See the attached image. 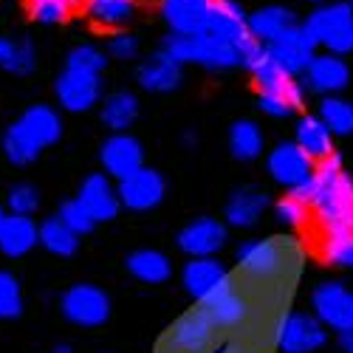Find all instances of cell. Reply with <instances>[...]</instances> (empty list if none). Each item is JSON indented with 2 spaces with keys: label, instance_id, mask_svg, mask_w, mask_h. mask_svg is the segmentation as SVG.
Returning <instances> with one entry per match:
<instances>
[{
  "label": "cell",
  "instance_id": "obj_1",
  "mask_svg": "<svg viewBox=\"0 0 353 353\" xmlns=\"http://www.w3.org/2000/svg\"><path fill=\"white\" fill-rule=\"evenodd\" d=\"M314 179H316V192L311 201V210L319 229L325 232V238L353 232V179L345 172L342 159L336 153L322 159L314 170Z\"/></svg>",
  "mask_w": 353,
  "mask_h": 353
},
{
  "label": "cell",
  "instance_id": "obj_2",
  "mask_svg": "<svg viewBox=\"0 0 353 353\" xmlns=\"http://www.w3.org/2000/svg\"><path fill=\"white\" fill-rule=\"evenodd\" d=\"M308 34L328 54L353 51V6L350 3H322L305 20Z\"/></svg>",
  "mask_w": 353,
  "mask_h": 353
},
{
  "label": "cell",
  "instance_id": "obj_3",
  "mask_svg": "<svg viewBox=\"0 0 353 353\" xmlns=\"http://www.w3.org/2000/svg\"><path fill=\"white\" fill-rule=\"evenodd\" d=\"M161 51L181 65L184 63H198V65H207V68H234V65H241L238 46L218 43L207 34H198V37L170 34V37H164Z\"/></svg>",
  "mask_w": 353,
  "mask_h": 353
},
{
  "label": "cell",
  "instance_id": "obj_4",
  "mask_svg": "<svg viewBox=\"0 0 353 353\" xmlns=\"http://www.w3.org/2000/svg\"><path fill=\"white\" fill-rule=\"evenodd\" d=\"M60 311L68 322H74L79 328H97L110 319V297L99 285L77 283L63 294Z\"/></svg>",
  "mask_w": 353,
  "mask_h": 353
},
{
  "label": "cell",
  "instance_id": "obj_5",
  "mask_svg": "<svg viewBox=\"0 0 353 353\" xmlns=\"http://www.w3.org/2000/svg\"><path fill=\"white\" fill-rule=\"evenodd\" d=\"M266 51L272 60L291 77H300L308 71V65L314 63L316 57V43L308 34L305 26L294 23L291 28H285L283 34H277L272 43H266Z\"/></svg>",
  "mask_w": 353,
  "mask_h": 353
},
{
  "label": "cell",
  "instance_id": "obj_6",
  "mask_svg": "<svg viewBox=\"0 0 353 353\" xmlns=\"http://www.w3.org/2000/svg\"><path fill=\"white\" fill-rule=\"evenodd\" d=\"M277 347L283 353H314L328 342L325 325L311 314H285L277 322Z\"/></svg>",
  "mask_w": 353,
  "mask_h": 353
},
{
  "label": "cell",
  "instance_id": "obj_7",
  "mask_svg": "<svg viewBox=\"0 0 353 353\" xmlns=\"http://www.w3.org/2000/svg\"><path fill=\"white\" fill-rule=\"evenodd\" d=\"M181 283H184L190 297H195L203 305H207L210 300H215L218 294L226 291L229 285H234L226 266L215 257H190V263L181 272Z\"/></svg>",
  "mask_w": 353,
  "mask_h": 353
},
{
  "label": "cell",
  "instance_id": "obj_8",
  "mask_svg": "<svg viewBox=\"0 0 353 353\" xmlns=\"http://www.w3.org/2000/svg\"><path fill=\"white\" fill-rule=\"evenodd\" d=\"M311 303H314L316 319L325 328L336 334L353 331V291H347L342 283H319L314 288Z\"/></svg>",
  "mask_w": 353,
  "mask_h": 353
},
{
  "label": "cell",
  "instance_id": "obj_9",
  "mask_svg": "<svg viewBox=\"0 0 353 353\" xmlns=\"http://www.w3.org/2000/svg\"><path fill=\"white\" fill-rule=\"evenodd\" d=\"M116 192H119L122 207H128V210H133V212H147V210H156L159 203L164 201L167 184H164V179H161L159 170H153V167H139L136 172H130L128 179L119 181Z\"/></svg>",
  "mask_w": 353,
  "mask_h": 353
},
{
  "label": "cell",
  "instance_id": "obj_10",
  "mask_svg": "<svg viewBox=\"0 0 353 353\" xmlns=\"http://www.w3.org/2000/svg\"><path fill=\"white\" fill-rule=\"evenodd\" d=\"M269 172H272V179L285 187V190H294V187H300L303 181H308L311 175H314V159L303 150V147L297 141H280L274 150L269 153Z\"/></svg>",
  "mask_w": 353,
  "mask_h": 353
},
{
  "label": "cell",
  "instance_id": "obj_11",
  "mask_svg": "<svg viewBox=\"0 0 353 353\" xmlns=\"http://www.w3.org/2000/svg\"><path fill=\"white\" fill-rule=\"evenodd\" d=\"M215 336V322L210 319V314L198 308V311H190L184 314L175 325L170 328L164 345L170 353H203L210 347Z\"/></svg>",
  "mask_w": 353,
  "mask_h": 353
},
{
  "label": "cell",
  "instance_id": "obj_12",
  "mask_svg": "<svg viewBox=\"0 0 353 353\" xmlns=\"http://www.w3.org/2000/svg\"><path fill=\"white\" fill-rule=\"evenodd\" d=\"M99 161L105 167V175L122 181V179H128L130 172H136L139 167H144L141 141L136 136H130V133H113L99 147Z\"/></svg>",
  "mask_w": 353,
  "mask_h": 353
},
{
  "label": "cell",
  "instance_id": "obj_13",
  "mask_svg": "<svg viewBox=\"0 0 353 353\" xmlns=\"http://www.w3.org/2000/svg\"><path fill=\"white\" fill-rule=\"evenodd\" d=\"M57 99L60 105L71 113H85L91 110L99 97H102V85H99V77L97 74H82V71H71L65 68L60 77H57Z\"/></svg>",
  "mask_w": 353,
  "mask_h": 353
},
{
  "label": "cell",
  "instance_id": "obj_14",
  "mask_svg": "<svg viewBox=\"0 0 353 353\" xmlns=\"http://www.w3.org/2000/svg\"><path fill=\"white\" fill-rule=\"evenodd\" d=\"M246 12L238 0H212V9L207 17V28L203 34L226 43V46H238L249 37V28H246Z\"/></svg>",
  "mask_w": 353,
  "mask_h": 353
},
{
  "label": "cell",
  "instance_id": "obj_15",
  "mask_svg": "<svg viewBox=\"0 0 353 353\" xmlns=\"http://www.w3.org/2000/svg\"><path fill=\"white\" fill-rule=\"evenodd\" d=\"M238 263L252 280H274L283 272V246L274 241H246L238 246Z\"/></svg>",
  "mask_w": 353,
  "mask_h": 353
},
{
  "label": "cell",
  "instance_id": "obj_16",
  "mask_svg": "<svg viewBox=\"0 0 353 353\" xmlns=\"http://www.w3.org/2000/svg\"><path fill=\"white\" fill-rule=\"evenodd\" d=\"M226 246V226L215 218H198L179 232V249L190 257H212Z\"/></svg>",
  "mask_w": 353,
  "mask_h": 353
},
{
  "label": "cell",
  "instance_id": "obj_17",
  "mask_svg": "<svg viewBox=\"0 0 353 353\" xmlns=\"http://www.w3.org/2000/svg\"><path fill=\"white\" fill-rule=\"evenodd\" d=\"M79 203L91 212V218L97 223L102 221H113L116 215H119V207H122V201H119V192H116V187L110 184V179L105 172H94V175H88V179L82 181L79 187Z\"/></svg>",
  "mask_w": 353,
  "mask_h": 353
},
{
  "label": "cell",
  "instance_id": "obj_18",
  "mask_svg": "<svg viewBox=\"0 0 353 353\" xmlns=\"http://www.w3.org/2000/svg\"><path fill=\"white\" fill-rule=\"evenodd\" d=\"M212 0H161V17L172 28V34L198 37L207 28Z\"/></svg>",
  "mask_w": 353,
  "mask_h": 353
},
{
  "label": "cell",
  "instance_id": "obj_19",
  "mask_svg": "<svg viewBox=\"0 0 353 353\" xmlns=\"http://www.w3.org/2000/svg\"><path fill=\"white\" fill-rule=\"evenodd\" d=\"M305 82L311 91L325 94V97H336L339 91H345L350 82V68L339 54H316L314 63L305 71Z\"/></svg>",
  "mask_w": 353,
  "mask_h": 353
},
{
  "label": "cell",
  "instance_id": "obj_20",
  "mask_svg": "<svg viewBox=\"0 0 353 353\" xmlns=\"http://www.w3.org/2000/svg\"><path fill=\"white\" fill-rule=\"evenodd\" d=\"M254 82L260 88V94H274V97H283L294 110L303 108V99H305V88L294 79L291 74H285L272 57H266L254 71Z\"/></svg>",
  "mask_w": 353,
  "mask_h": 353
},
{
  "label": "cell",
  "instance_id": "obj_21",
  "mask_svg": "<svg viewBox=\"0 0 353 353\" xmlns=\"http://www.w3.org/2000/svg\"><path fill=\"white\" fill-rule=\"evenodd\" d=\"M40 243V226L28 215H6L0 223V254L23 257Z\"/></svg>",
  "mask_w": 353,
  "mask_h": 353
},
{
  "label": "cell",
  "instance_id": "obj_22",
  "mask_svg": "<svg viewBox=\"0 0 353 353\" xmlns=\"http://www.w3.org/2000/svg\"><path fill=\"white\" fill-rule=\"evenodd\" d=\"M139 85L153 94L175 91V88L181 85V63H175L164 51L150 57V60L141 63V68H139Z\"/></svg>",
  "mask_w": 353,
  "mask_h": 353
},
{
  "label": "cell",
  "instance_id": "obj_23",
  "mask_svg": "<svg viewBox=\"0 0 353 353\" xmlns=\"http://www.w3.org/2000/svg\"><path fill=\"white\" fill-rule=\"evenodd\" d=\"M269 207V195L257 187H241L234 190L226 201V221L238 229H249L257 223L263 210Z\"/></svg>",
  "mask_w": 353,
  "mask_h": 353
},
{
  "label": "cell",
  "instance_id": "obj_24",
  "mask_svg": "<svg viewBox=\"0 0 353 353\" xmlns=\"http://www.w3.org/2000/svg\"><path fill=\"white\" fill-rule=\"evenodd\" d=\"M17 122L28 130V136H32L43 147V150H46V147H51L54 141H60V136H63L60 113H57L54 108H48V105H32Z\"/></svg>",
  "mask_w": 353,
  "mask_h": 353
},
{
  "label": "cell",
  "instance_id": "obj_25",
  "mask_svg": "<svg viewBox=\"0 0 353 353\" xmlns=\"http://www.w3.org/2000/svg\"><path fill=\"white\" fill-rule=\"evenodd\" d=\"M203 311L210 314L215 328H234L249 316V300H246V294H241L234 285H229L215 300H210L203 305Z\"/></svg>",
  "mask_w": 353,
  "mask_h": 353
},
{
  "label": "cell",
  "instance_id": "obj_26",
  "mask_svg": "<svg viewBox=\"0 0 353 353\" xmlns=\"http://www.w3.org/2000/svg\"><path fill=\"white\" fill-rule=\"evenodd\" d=\"M125 266L139 283H147V285H159V283L170 280V274H172L170 257L159 249H139V252L128 254Z\"/></svg>",
  "mask_w": 353,
  "mask_h": 353
},
{
  "label": "cell",
  "instance_id": "obj_27",
  "mask_svg": "<svg viewBox=\"0 0 353 353\" xmlns=\"http://www.w3.org/2000/svg\"><path fill=\"white\" fill-rule=\"evenodd\" d=\"M297 144L314 161L334 156V133L328 130V125L322 122L319 116H303L297 122Z\"/></svg>",
  "mask_w": 353,
  "mask_h": 353
},
{
  "label": "cell",
  "instance_id": "obj_28",
  "mask_svg": "<svg viewBox=\"0 0 353 353\" xmlns=\"http://www.w3.org/2000/svg\"><path fill=\"white\" fill-rule=\"evenodd\" d=\"M291 26H294V14L285 6H263L246 17L249 34L260 43H272L277 34H283Z\"/></svg>",
  "mask_w": 353,
  "mask_h": 353
},
{
  "label": "cell",
  "instance_id": "obj_29",
  "mask_svg": "<svg viewBox=\"0 0 353 353\" xmlns=\"http://www.w3.org/2000/svg\"><path fill=\"white\" fill-rule=\"evenodd\" d=\"M139 119V99L128 91L110 94L102 105V125L110 128L113 133H125L128 128H133V122Z\"/></svg>",
  "mask_w": 353,
  "mask_h": 353
},
{
  "label": "cell",
  "instance_id": "obj_30",
  "mask_svg": "<svg viewBox=\"0 0 353 353\" xmlns=\"http://www.w3.org/2000/svg\"><path fill=\"white\" fill-rule=\"evenodd\" d=\"M43 153V147L28 136V130L20 122H12L3 133V156L14 164V167H26V164H34Z\"/></svg>",
  "mask_w": 353,
  "mask_h": 353
},
{
  "label": "cell",
  "instance_id": "obj_31",
  "mask_svg": "<svg viewBox=\"0 0 353 353\" xmlns=\"http://www.w3.org/2000/svg\"><path fill=\"white\" fill-rule=\"evenodd\" d=\"M85 12L102 28H122L136 14V0H88Z\"/></svg>",
  "mask_w": 353,
  "mask_h": 353
},
{
  "label": "cell",
  "instance_id": "obj_32",
  "mask_svg": "<svg viewBox=\"0 0 353 353\" xmlns=\"http://www.w3.org/2000/svg\"><path fill=\"white\" fill-rule=\"evenodd\" d=\"M40 246L46 252H51L54 257H71L79 249V238L60 218L51 215V218H46L40 223Z\"/></svg>",
  "mask_w": 353,
  "mask_h": 353
},
{
  "label": "cell",
  "instance_id": "obj_33",
  "mask_svg": "<svg viewBox=\"0 0 353 353\" xmlns=\"http://www.w3.org/2000/svg\"><path fill=\"white\" fill-rule=\"evenodd\" d=\"M229 150L238 161H254L263 153V133L252 119H241L229 128Z\"/></svg>",
  "mask_w": 353,
  "mask_h": 353
},
{
  "label": "cell",
  "instance_id": "obj_34",
  "mask_svg": "<svg viewBox=\"0 0 353 353\" xmlns=\"http://www.w3.org/2000/svg\"><path fill=\"white\" fill-rule=\"evenodd\" d=\"M34 65H37V57H34L32 43H26V40L14 43L9 37H0V68L17 77H26L34 71Z\"/></svg>",
  "mask_w": 353,
  "mask_h": 353
},
{
  "label": "cell",
  "instance_id": "obj_35",
  "mask_svg": "<svg viewBox=\"0 0 353 353\" xmlns=\"http://www.w3.org/2000/svg\"><path fill=\"white\" fill-rule=\"evenodd\" d=\"M319 119L328 125L331 133L347 136L353 133V105L342 97H325L319 105Z\"/></svg>",
  "mask_w": 353,
  "mask_h": 353
},
{
  "label": "cell",
  "instance_id": "obj_36",
  "mask_svg": "<svg viewBox=\"0 0 353 353\" xmlns=\"http://www.w3.org/2000/svg\"><path fill=\"white\" fill-rule=\"evenodd\" d=\"M23 314V291L14 274L0 272V319H17Z\"/></svg>",
  "mask_w": 353,
  "mask_h": 353
},
{
  "label": "cell",
  "instance_id": "obj_37",
  "mask_svg": "<svg viewBox=\"0 0 353 353\" xmlns=\"http://www.w3.org/2000/svg\"><path fill=\"white\" fill-rule=\"evenodd\" d=\"M105 65H108L105 54H102L97 46H91V43L77 46V48H71V54H68V68H71V71H82V74H97V77H99Z\"/></svg>",
  "mask_w": 353,
  "mask_h": 353
},
{
  "label": "cell",
  "instance_id": "obj_38",
  "mask_svg": "<svg viewBox=\"0 0 353 353\" xmlns=\"http://www.w3.org/2000/svg\"><path fill=\"white\" fill-rule=\"evenodd\" d=\"M57 218H60V221L77 234V238H82V234H91L94 226H97V221L91 218V212H88L82 203H79V198L65 201L63 207H60V215H57Z\"/></svg>",
  "mask_w": 353,
  "mask_h": 353
},
{
  "label": "cell",
  "instance_id": "obj_39",
  "mask_svg": "<svg viewBox=\"0 0 353 353\" xmlns=\"http://www.w3.org/2000/svg\"><path fill=\"white\" fill-rule=\"evenodd\" d=\"M28 3V14H32L37 23L54 26V23H65L68 14L74 12L65 0H26Z\"/></svg>",
  "mask_w": 353,
  "mask_h": 353
},
{
  "label": "cell",
  "instance_id": "obj_40",
  "mask_svg": "<svg viewBox=\"0 0 353 353\" xmlns=\"http://www.w3.org/2000/svg\"><path fill=\"white\" fill-rule=\"evenodd\" d=\"M40 207V192L32 184H14L6 195V210L12 215H34Z\"/></svg>",
  "mask_w": 353,
  "mask_h": 353
},
{
  "label": "cell",
  "instance_id": "obj_41",
  "mask_svg": "<svg viewBox=\"0 0 353 353\" xmlns=\"http://www.w3.org/2000/svg\"><path fill=\"white\" fill-rule=\"evenodd\" d=\"M322 257L328 263H334V266L353 269V232L322 241Z\"/></svg>",
  "mask_w": 353,
  "mask_h": 353
},
{
  "label": "cell",
  "instance_id": "obj_42",
  "mask_svg": "<svg viewBox=\"0 0 353 353\" xmlns=\"http://www.w3.org/2000/svg\"><path fill=\"white\" fill-rule=\"evenodd\" d=\"M274 218L285 226V229H300L305 221H308V207L303 201L291 198V195H283L277 203H274Z\"/></svg>",
  "mask_w": 353,
  "mask_h": 353
},
{
  "label": "cell",
  "instance_id": "obj_43",
  "mask_svg": "<svg viewBox=\"0 0 353 353\" xmlns=\"http://www.w3.org/2000/svg\"><path fill=\"white\" fill-rule=\"evenodd\" d=\"M238 54H241V65L243 68H249V71H254L263 60L269 57V51H266V43H260V40H254L252 34L243 40V43H238Z\"/></svg>",
  "mask_w": 353,
  "mask_h": 353
},
{
  "label": "cell",
  "instance_id": "obj_44",
  "mask_svg": "<svg viewBox=\"0 0 353 353\" xmlns=\"http://www.w3.org/2000/svg\"><path fill=\"white\" fill-rule=\"evenodd\" d=\"M257 108L266 113V116H272V119H288V116L294 113V108L283 97H274V94H260Z\"/></svg>",
  "mask_w": 353,
  "mask_h": 353
},
{
  "label": "cell",
  "instance_id": "obj_45",
  "mask_svg": "<svg viewBox=\"0 0 353 353\" xmlns=\"http://www.w3.org/2000/svg\"><path fill=\"white\" fill-rule=\"evenodd\" d=\"M108 51H110V57H116V60H133L136 51H139V43L130 34H116L108 43Z\"/></svg>",
  "mask_w": 353,
  "mask_h": 353
},
{
  "label": "cell",
  "instance_id": "obj_46",
  "mask_svg": "<svg viewBox=\"0 0 353 353\" xmlns=\"http://www.w3.org/2000/svg\"><path fill=\"white\" fill-rule=\"evenodd\" d=\"M314 192H316V179H314V175H311L308 181H303L300 187L288 190V195H291V198H297V201H303L305 207H311V201H314Z\"/></svg>",
  "mask_w": 353,
  "mask_h": 353
},
{
  "label": "cell",
  "instance_id": "obj_47",
  "mask_svg": "<svg viewBox=\"0 0 353 353\" xmlns=\"http://www.w3.org/2000/svg\"><path fill=\"white\" fill-rule=\"evenodd\" d=\"M65 3H68L71 9H82V6L88 3V0H65Z\"/></svg>",
  "mask_w": 353,
  "mask_h": 353
},
{
  "label": "cell",
  "instance_id": "obj_48",
  "mask_svg": "<svg viewBox=\"0 0 353 353\" xmlns=\"http://www.w3.org/2000/svg\"><path fill=\"white\" fill-rule=\"evenodd\" d=\"M54 353H71V345H57Z\"/></svg>",
  "mask_w": 353,
  "mask_h": 353
},
{
  "label": "cell",
  "instance_id": "obj_49",
  "mask_svg": "<svg viewBox=\"0 0 353 353\" xmlns=\"http://www.w3.org/2000/svg\"><path fill=\"white\" fill-rule=\"evenodd\" d=\"M221 353H243L241 347H226V350H221Z\"/></svg>",
  "mask_w": 353,
  "mask_h": 353
},
{
  "label": "cell",
  "instance_id": "obj_50",
  "mask_svg": "<svg viewBox=\"0 0 353 353\" xmlns=\"http://www.w3.org/2000/svg\"><path fill=\"white\" fill-rule=\"evenodd\" d=\"M3 218H6V207H3V203H0V223H3Z\"/></svg>",
  "mask_w": 353,
  "mask_h": 353
},
{
  "label": "cell",
  "instance_id": "obj_51",
  "mask_svg": "<svg viewBox=\"0 0 353 353\" xmlns=\"http://www.w3.org/2000/svg\"><path fill=\"white\" fill-rule=\"evenodd\" d=\"M311 3H319L322 6V3H328V0H311Z\"/></svg>",
  "mask_w": 353,
  "mask_h": 353
},
{
  "label": "cell",
  "instance_id": "obj_52",
  "mask_svg": "<svg viewBox=\"0 0 353 353\" xmlns=\"http://www.w3.org/2000/svg\"><path fill=\"white\" fill-rule=\"evenodd\" d=\"M347 353H353V342H350V347H347Z\"/></svg>",
  "mask_w": 353,
  "mask_h": 353
},
{
  "label": "cell",
  "instance_id": "obj_53",
  "mask_svg": "<svg viewBox=\"0 0 353 353\" xmlns=\"http://www.w3.org/2000/svg\"><path fill=\"white\" fill-rule=\"evenodd\" d=\"M350 6H353V0H350Z\"/></svg>",
  "mask_w": 353,
  "mask_h": 353
}]
</instances>
